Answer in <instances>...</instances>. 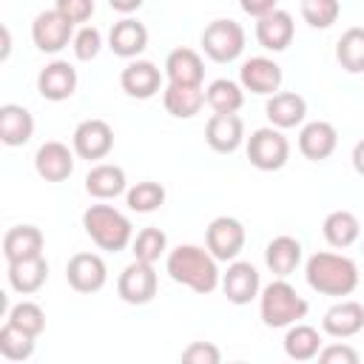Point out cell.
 <instances>
[{
  "label": "cell",
  "mask_w": 364,
  "mask_h": 364,
  "mask_svg": "<svg viewBox=\"0 0 364 364\" xmlns=\"http://www.w3.org/2000/svg\"><path fill=\"white\" fill-rule=\"evenodd\" d=\"M290 156V145L287 136L282 134V128H256L247 139V159L253 168L259 171H279L284 168Z\"/></svg>",
  "instance_id": "6"
},
{
  "label": "cell",
  "mask_w": 364,
  "mask_h": 364,
  "mask_svg": "<svg viewBox=\"0 0 364 364\" xmlns=\"http://www.w3.org/2000/svg\"><path fill=\"white\" fill-rule=\"evenodd\" d=\"M202 48L213 63H233L245 51V28L236 20H213L202 31Z\"/></svg>",
  "instance_id": "5"
},
{
  "label": "cell",
  "mask_w": 364,
  "mask_h": 364,
  "mask_svg": "<svg viewBox=\"0 0 364 364\" xmlns=\"http://www.w3.org/2000/svg\"><path fill=\"white\" fill-rule=\"evenodd\" d=\"M156 270L151 262H139L134 259L117 279V296L125 304H148L156 296Z\"/></svg>",
  "instance_id": "7"
},
{
  "label": "cell",
  "mask_w": 364,
  "mask_h": 364,
  "mask_svg": "<svg viewBox=\"0 0 364 364\" xmlns=\"http://www.w3.org/2000/svg\"><path fill=\"white\" fill-rule=\"evenodd\" d=\"M74 154L80 159H105L114 148V131L105 119H85L74 128Z\"/></svg>",
  "instance_id": "10"
},
{
  "label": "cell",
  "mask_w": 364,
  "mask_h": 364,
  "mask_svg": "<svg viewBox=\"0 0 364 364\" xmlns=\"http://www.w3.org/2000/svg\"><path fill=\"white\" fill-rule=\"evenodd\" d=\"M43 253V233L34 225H17L9 228L3 236V256L6 262H20Z\"/></svg>",
  "instance_id": "25"
},
{
  "label": "cell",
  "mask_w": 364,
  "mask_h": 364,
  "mask_svg": "<svg viewBox=\"0 0 364 364\" xmlns=\"http://www.w3.org/2000/svg\"><path fill=\"white\" fill-rule=\"evenodd\" d=\"M353 168L358 176H364V139H358L353 148Z\"/></svg>",
  "instance_id": "45"
},
{
  "label": "cell",
  "mask_w": 364,
  "mask_h": 364,
  "mask_svg": "<svg viewBox=\"0 0 364 364\" xmlns=\"http://www.w3.org/2000/svg\"><path fill=\"white\" fill-rule=\"evenodd\" d=\"M162 102H165V111L176 119H191L193 114L202 111L205 105V91L202 85H173L168 82L165 94H162Z\"/></svg>",
  "instance_id": "28"
},
{
  "label": "cell",
  "mask_w": 364,
  "mask_h": 364,
  "mask_svg": "<svg viewBox=\"0 0 364 364\" xmlns=\"http://www.w3.org/2000/svg\"><path fill=\"white\" fill-rule=\"evenodd\" d=\"M85 191L94 196V199H114L125 191V171L119 165H94L85 176Z\"/></svg>",
  "instance_id": "29"
},
{
  "label": "cell",
  "mask_w": 364,
  "mask_h": 364,
  "mask_svg": "<svg viewBox=\"0 0 364 364\" xmlns=\"http://www.w3.org/2000/svg\"><path fill=\"white\" fill-rule=\"evenodd\" d=\"M293 34H296L293 17L282 9H273L270 14L259 17V23H256V40L267 51H284L293 43Z\"/></svg>",
  "instance_id": "17"
},
{
  "label": "cell",
  "mask_w": 364,
  "mask_h": 364,
  "mask_svg": "<svg viewBox=\"0 0 364 364\" xmlns=\"http://www.w3.org/2000/svg\"><path fill=\"white\" fill-rule=\"evenodd\" d=\"M168 276L185 287H191L193 293H213L219 287V267L210 250L196 247V245H179L168 253Z\"/></svg>",
  "instance_id": "1"
},
{
  "label": "cell",
  "mask_w": 364,
  "mask_h": 364,
  "mask_svg": "<svg viewBox=\"0 0 364 364\" xmlns=\"http://www.w3.org/2000/svg\"><path fill=\"white\" fill-rule=\"evenodd\" d=\"M205 139L216 154H233L245 139L242 117L236 114H213L205 125Z\"/></svg>",
  "instance_id": "18"
},
{
  "label": "cell",
  "mask_w": 364,
  "mask_h": 364,
  "mask_svg": "<svg viewBox=\"0 0 364 364\" xmlns=\"http://www.w3.org/2000/svg\"><path fill=\"white\" fill-rule=\"evenodd\" d=\"M259 313L267 327H290L307 316V301L284 279L270 282L259 296Z\"/></svg>",
  "instance_id": "4"
},
{
  "label": "cell",
  "mask_w": 364,
  "mask_h": 364,
  "mask_svg": "<svg viewBox=\"0 0 364 364\" xmlns=\"http://www.w3.org/2000/svg\"><path fill=\"white\" fill-rule=\"evenodd\" d=\"M318 350H321V336H318L316 327L296 321L287 330V336H284V353H287V358H293V361H310V358L318 355Z\"/></svg>",
  "instance_id": "30"
},
{
  "label": "cell",
  "mask_w": 364,
  "mask_h": 364,
  "mask_svg": "<svg viewBox=\"0 0 364 364\" xmlns=\"http://www.w3.org/2000/svg\"><path fill=\"white\" fill-rule=\"evenodd\" d=\"M321 327L333 338H350L364 330V307L358 301H338L324 313Z\"/></svg>",
  "instance_id": "20"
},
{
  "label": "cell",
  "mask_w": 364,
  "mask_h": 364,
  "mask_svg": "<svg viewBox=\"0 0 364 364\" xmlns=\"http://www.w3.org/2000/svg\"><path fill=\"white\" fill-rule=\"evenodd\" d=\"M239 6H242L245 14L259 20V17H264V14H270L276 9V0H239Z\"/></svg>",
  "instance_id": "43"
},
{
  "label": "cell",
  "mask_w": 364,
  "mask_h": 364,
  "mask_svg": "<svg viewBox=\"0 0 364 364\" xmlns=\"http://www.w3.org/2000/svg\"><path fill=\"white\" fill-rule=\"evenodd\" d=\"M108 6L114 11H119V14H131V11H136L142 6V0H108Z\"/></svg>",
  "instance_id": "44"
},
{
  "label": "cell",
  "mask_w": 364,
  "mask_h": 364,
  "mask_svg": "<svg viewBox=\"0 0 364 364\" xmlns=\"http://www.w3.org/2000/svg\"><path fill=\"white\" fill-rule=\"evenodd\" d=\"M119 85H122V91H125L128 97H134V100H151V97L159 91V85H162V74H159V68H156L154 63H148V60H134V63H128V65L122 68Z\"/></svg>",
  "instance_id": "14"
},
{
  "label": "cell",
  "mask_w": 364,
  "mask_h": 364,
  "mask_svg": "<svg viewBox=\"0 0 364 364\" xmlns=\"http://www.w3.org/2000/svg\"><path fill=\"white\" fill-rule=\"evenodd\" d=\"M31 40L40 51L57 54L68 46V40H74V23H68L57 9L40 11L31 23Z\"/></svg>",
  "instance_id": "9"
},
{
  "label": "cell",
  "mask_w": 364,
  "mask_h": 364,
  "mask_svg": "<svg viewBox=\"0 0 364 364\" xmlns=\"http://www.w3.org/2000/svg\"><path fill=\"white\" fill-rule=\"evenodd\" d=\"M34 134V117L23 108V105H3L0 108V139L9 145V148H17V145H26Z\"/></svg>",
  "instance_id": "26"
},
{
  "label": "cell",
  "mask_w": 364,
  "mask_h": 364,
  "mask_svg": "<svg viewBox=\"0 0 364 364\" xmlns=\"http://www.w3.org/2000/svg\"><path fill=\"white\" fill-rule=\"evenodd\" d=\"M37 91L51 100V102H63L77 91V71L71 63L65 60H54L48 63L40 74H37Z\"/></svg>",
  "instance_id": "12"
},
{
  "label": "cell",
  "mask_w": 364,
  "mask_h": 364,
  "mask_svg": "<svg viewBox=\"0 0 364 364\" xmlns=\"http://www.w3.org/2000/svg\"><path fill=\"white\" fill-rule=\"evenodd\" d=\"M242 88L250 94H273L282 85V68L270 57H250L239 68Z\"/></svg>",
  "instance_id": "13"
},
{
  "label": "cell",
  "mask_w": 364,
  "mask_h": 364,
  "mask_svg": "<svg viewBox=\"0 0 364 364\" xmlns=\"http://www.w3.org/2000/svg\"><path fill=\"white\" fill-rule=\"evenodd\" d=\"M31 353H34V336L6 321L0 330V355L6 361H26L31 358Z\"/></svg>",
  "instance_id": "34"
},
{
  "label": "cell",
  "mask_w": 364,
  "mask_h": 364,
  "mask_svg": "<svg viewBox=\"0 0 364 364\" xmlns=\"http://www.w3.org/2000/svg\"><path fill=\"white\" fill-rule=\"evenodd\" d=\"M100 48H102V34H100L94 26H82V28L74 34V57H77V60L88 63V60H94V57L100 54Z\"/></svg>",
  "instance_id": "39"
},
{
  "label": "cell",
  "mask_w": 364,
  "mask_h": 364,
  "mask_svg": "<svg viewBox=\"0 0 364 364\" xmlns=\"http://www.w3.org/2000/svg\"><path fill=\"white\" fill-rule=\"evenodd\" d=\"M264 262H267V267H270L273 276H279V279L290 276L299 267V262H301V245H299V239H293V236H276V239H270L267 247H264Z\"/></svg>",
  "instance_id": "27"
},
{
  "label": "cell",
  "mask_w": 364,
  "mask_h": 364,
  "mask_svg": "<svg viewBox=\"0 0 364 364\" xmlns=\"http://www.w3.org/2000/svg\"><path fill=\"white\" fill-rule=\"evenodd\" d=\"M321 364H358V353L350 344H330L318 350Z\"/></svg>",
  "instance_id": "42"
},
{
  "label": "cell",
  "mask_w": 364,
  "mask_h": 364,
  "mask_svg": "<svg viewBox=\"0 0 364 364\" xmlns=\"http://www.w3.org/2000/svg\"><path fill=\"white\" fill-rule=\"evenodd\" d=\"M108 46H111V51L117 57L131 60V57H136V54L145 51V46H148V28L139 20H134V17H125V20H119V23L111 26Z\"/></svg>",
  "instance_id": "21"
},
{
  "label": "cell",
  "mask_w": 364,
  "mask_h": 364,
  "mask_svg": "<svg viewBox=\"0 0 364 364\" xmlns=\"http://www.w3.org/2000/svg\"><path fill=\"white\" fill-rule=\"evenodd\" d=\"M165 74L173 85H202L205 65L193 48H173L165 60Z\"/></svg>",
  "instance_id": "23"
},
{
  "label": "cell",
  "mask_w": 364,
  "mask_h": 364,
  "mask_svg": "<svg viewBox=\"0 0 364 364\" xmlns=\"http://www.w3.org/2000/svg\"><path fill=\"white\" fill-rule=\"evenodd\" d=\"M125 202H128V208L136 210V213H151V210L162 208V202H165V188H162L159 182H136V185L128 191Z\"/></svg>",
  "instance_id": "35"
},
{
  "label": "cell",
  "mask_w": 364,
  "mask_h": 364,
  "mask_svg": "<svg viewBox=\"0 0 364 364\" xmlns=\"http://www.w3.org/2000/svg\"><path fill=\"white\" fill-rule=\"evenodd\" d=\"M341 14L338 0H301V17L313 28H330Z\"/></svg>",
  "instance_id": "36"
},
{
  "label": "cell",
  "mask_w": 364,
  "mask_h": 364,
  "mask_svg": "<svg viewBox=\"0 0 364 364\" xmlns=\"http://www.w3.org/2000/svg\"><path fill=\"white\" fill-rule=\"evenodd\" d=\"M264 114H267V119H270L273 128H296L307 117V102L296 91L270 94V100L264 105Z\"/></svg>",
  "instance_id": "22"
},
{
  "label": "cell",
  "mask_w": 364,
  "mask_h": 364,
  "mask_svg": "<svg viewBox=\"0 0 364 364\" xmlns=\"http://www.w3.org/2000/svg\"><path fill=\"white\" fill-rule=\"evenodd\" d=\"M34 171L46 182H63L74 171V156L63 142H43L34 154Z\"/></svg>",
  "instance_id": "15"
},
{
  "label": "cell",
  "mask_w": 364,
  "mask_h": 364,
  "mask_svg": "<svg viewBox=\"0 0 364 364\" xmlns=\"http://www.w3.org/2000/svg\"><path fill=\"white\" fill-rule=\"evenodd\" d=\"M307 284L321 296H350L358 284V267L341 253H313L304 264Z\"/></svg>",
  "instance_id": "2"
},
{
  "label": "cell",
  "mask_w": 364,
  "mask_h": 364,
  "mask_svg": "<svg viewBox=\"0 0 364 364\" xmlns=\"http://www.w3.org/2000/svg\"><path fill=\"white\" fill-rule=\"evenodd\" d=\"M205 245L216 262H230L245 247V228L233 216H216L205 230Z\"/></svg>",
  "instance_id": "8"
},
{
  "label": "cell",
  "mask_w": 364,
  "mask_h": 364,
  "mask_svg": "<svg viewBox=\"0 0 364 364\" xmlns=\"http://www.w3.org/2000/svg\"><path fill=\"white\" fill-rule=\"evenodd\" d=\"M65 279L77 293H97L108 282V267L97 253H74L65 264Z\"/></svg>",
  "instance_id": "11"
},
{
  "label": "cell",
  "mask_w": 364,
  "mask_h": 364,
  "mask_svg": "<svg viewBox=\"0 0 364 364\" xmlns=\"http://www.w3.org/2000/svg\"><path fill=\"white\" fill-rule=\"evenodd\" d=\"M321 233H324V239L333 247H350L361 236V225H358L355 213H350V210H333V213H327V219L321 225Z\"/></svg>",
  "instance_id": "31"
},
{
  "label": "cell",
  "mask_w": 364,
  "mask_h": 364,
  "mask_svg": "<svg viewBox=\"0 0 364 364\" xmlns=\"http://www.w3.org/2000/svg\"><path fill=\"white\" fill-rule=\"evenodd\" d=\"M48 279V262L40 256H31V259H20V262H9V284L23 293V296H31L37 293Z\"/></svg>",
  "instance_id": "24"
},
{
  "label": "cell",
  "mask_w": 364,
  "mask_h": 364,
  "mask_svg": "<svg viewBox=\"0 0 364 364\" xmlns=\"http://www.w3.org/2000/svg\"><path fill=\"white\" fill-rule=\"evenodd\" d=\"M336 60L344 71L361 74L364 71V28H347L336 43Z\"/></svg>",
  "instance_id": "33"
},
{
  "label": "cell",
  "mask_w": 364,
  "mask_h": 364,
  "mask_svg": "<svg viewBox=\"0 0 364 364\" xmlns=\"http://www.w3.org/2000/svg\"><path fill=\"white\" fill-rule=\"evenodd\" d=\"M259 270L250 262H233L228 267V273L222 276V290L228 296V301L233 304H247L259 296Z\"/></svg>",
  "instance_id": "16"
},
{
  "label": "cell",
  "mask_w": 364,
  "mask_h": 364,
  "mask_svg": "<svg viewBox=\"0 0 364 364\" xmlns=\"http://www.w3.org/2000/svg\"><path fill=\"white\" fill-rule=\"evenodd\" d=\"M336 145H338V134H336V128H333L330 122H324V119L307 122V125L301 128V134H299V151H301V156L310 159V162L327 159V156L336 151Z\"/></svg>",
  "instance_id": "19"
},
{
  "label": "cell",
  "mask_w": 364,
  "mask_h": 364,
  "mask_svg": "<svg viewBox=\"0 0 364 364\" xmlns=\"http://www.w3.org/2000/svg\"><path fill=\"white\" fill-rule=\"evenodd\" d=\"M205 102L213 108V114H236L245 105V91L233 80H213L205 91Z\"/></svg>",
  "instance_id": "32"
},
{
  "label": "cell",
  "mask_w": 364,
  "mask_h": 364,
  "mask_svg": "<svg viewBox=\"0 0 364 364\" xmlns=\"http://www.w3.org/2000/svg\"><path fill=\"white\" fill-rule=\"evenodd\" d=\"M82 228L100 250H111V253L125 250L131 242V233H134L128 216L111 205H91L82 213Z\"/></svg>",
  "instance_id": "3"
},
{
  "label": "cell",
  "mask_w": 364,
  "mask_h": 364,
  "mask_svg": "<svg viewBox=\"0 0 364 364\" xmlns=\"http://www.w3.org/2000/svg\"><path fill=\"white\" fill-rule=\"evenodd\" d=\"M182 361L185 364H219L222 361V353L210 341H193V344H188L182 350Z\"/></svg>",
  "instance_id": "40"
},
{
  "label": "cell",
  "mask_w": 364,
  "mask_h": 364,
  "mask_svg": "<svg viewBox=\"0 0 364 364\" xmlns=\"http://www.w3.org/2000/svg\"><path fill=\"white\" fill-rule=\"evenodd\" d=\"M168 247V236L159 228H142L134 239V259L139 262H156Z\"/></svg>",
  "instance_id": "37"
},
{
  "label": "cell",
  "mask_w": 364,
  "mask_h": 364,
  "mask_svg": "<svg viewBox=\"0 0 364 364\" xmlns=\"http://www.w3.org/2000/svg\"><path fill=\"white\" fill-rule=\"evenodd\" d=\"M68 23H85V20H91V14H94V0H57V6H54Z\"/></svg>",
  "instance_id": "41"
},
{
  "label": "cell",
  "mask_w": 364,
  "mask_h": 364,
  "mask_svg": "<svg viewBox=\"0 0 364 364\" xmlns=\"http://www.w3.org/2000/svg\"><path fill=\"white\" fill-rule=\"evenodd\" d=\"M9 321H11L14 327L31 333L34 338L46 330V313H43V307L34 304V301H20V304H14V307L9 310Z\"/></svg>",
  "instance_id": "38"
}]
</instances>
